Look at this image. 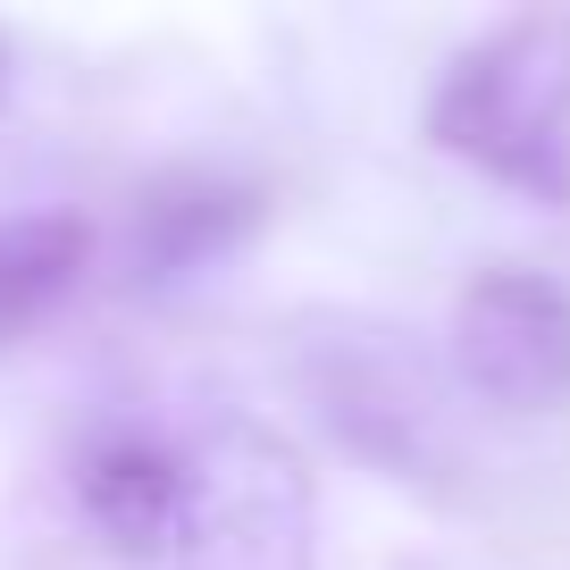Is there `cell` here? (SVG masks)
I'll return each instance as SVG.
<instances>
[{"mask_svg": "<svg viewBox=\"0 0 570 570\" xmlns=\"http://www.w3.org/2000/svg\"><path fill=\"white\" fill-rule=\"evenodd\" d=\"M428 142L487 185L570 210V18H503L445 59Z\"/></svg>", "mask_w": 570, "mask_h": 570, "instance_id": "6da1fadb", "label": "cell"}, {"mask_svg": "<svg viewBox=\"0 0 570 570\" xmlns=\"http://www.w3.org/2000/svg\"><path fill=\"white\" fill-rule=\"evenodd\" d=\"M168 570H320V479L277 428L218 420L185 436Z\"/></svg>", "mask_w": 570, "mask_h": 570, "instance_id": "7a4b0ae2", "label": "cell"}, {"mask_svg": "<svg viewBox=\"0 0 570 570\" xmlns=\"http://www.w3.org/2000/svg\"><path fill=\"white\" fill-rule=\"evenodd\" d=\"M294 386L320 411V428L344 453H361L386 479H436L453 453L445 428V377L403 327L361 320V311H327L303 320L294 336Z\"/></svg>", "mask_w": 570, "mask_h": 570, "instance_id": "3957f363", "label": "cell"}, {"mask_svg": "<svg viewBox=\"0 0 570 570\" xmlns=\"http://www.w3.org/2000/svg\"><path fill=\"white\" fill-rule=\"evenodd\" d=\"M453 377L487 411H562L570 403V285L546 268H479L453 303Z\"/></svg>", "mask_w": 570, "mask_h": 570, "instance_id": "277c9868", "label": "cell"}, {"mask_svg": "<svg viewBox=\"0 0 570 570\" xmlns=\"http://www.w3.org/2000/svg\"><path fill=\"white\" fill-rule=\"evenodd\" d=\"M261 185L235 177V168H160L142 177L135 202H126V227H118V277L135 294H168V285H194L202 268H218L227 252L252 244L261 227Z\"/></svg>", "mask_w": 570, "mask_h": 570, "instance_id": "5b68a950", "label": "cell"}, {"mask_svg": "<svg viewBox=\"0 0 570 570\" xmlns=\"http://www.w3.org/2000/svg\"><path fill=\"white\" fill-rule=\"evenodd\" d=\"M185 445L151 420H92L68 445V495L118 562H168Z\"/></svg>", "mask_w": 570, "mask_h": 570, "instance_id": "8992f818", "label": "cell"}, {"mask_svg": "<svg viewBox=\"0 0 570 570\" xmlns=\"http://www.w3.org/2000/svg\"><path fill=\"white\" fill-rule=\"evenodd\" d=\"M85 268H92V218L76 210L0 218V344H18L26 327L51 320Z\"/></svg>", "mask_w": 570, "mask_h": 570, "instance_id": "52a82bcc", "label": "cell"}, {"mask_svg": "<svg viewBox=\"0 0 570 570\" xmlns=\"http://www.w3.org/2000/svg\"><path fill=\"white\" fill-rule=\"evenodd\" d=\"M9 76H18V51H9V35H0V101H9Z\"/></svg>", "mask_w": 570, "mask_h": 570, "instance_id": "ba28073f", "label": "cell"}]
</instances>
